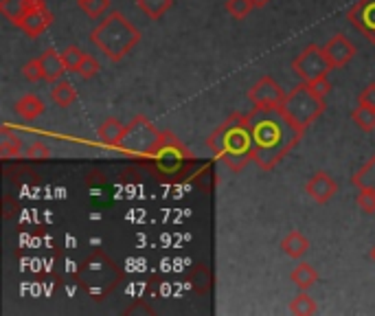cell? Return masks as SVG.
Returning <instances> with one entry per match:
<instances>
[{"label":"cell","instance_id":"1","mask_svg":"<svg viewBox=\"0 0 375 316\" xmlns=\"http://www.w3.org/2000/svg\"><path fill=\"white\" fill-rule=\"evenodd\" d=\"M246 126L252 139V163H257L263 172L279 165L303 137L281 106H255L246 115Z\"/></svg>","mask_w":375,"mask_h":316},{"label":"cell","instance_id":"12","mask_svg":"<svg viewBox=\"0 0 375 316\" xmlns=\"http://www.w3.org/2000/svg\"><path fill=\"white\" fill-rule=\"evenodd\" d=\"M347 16L371 42H375V0H358L347 11Z\"/></svg>","mask_w":375,"mask_h":316},{"label":"cell","instance_id":"4","mask_svg":"<svg viewBox=\"0 0 375 316\" xmlns=\"http://www.w3.org/2000/svg\"><path fill=\"white\" fill-rule=\"evenodd\" d=\"M123 273L103 250H92L77 268V284L86 295L103 299L121 284Z\"/></svg>","mask_w":375,"mask_h":316},{"label":"cell","instance_id":"11","mask_svg":"<svg viewBox=\"0 0 375 316\" xmlns=\"http://www.w3.org/2000/svg\"><path fill=\"white\" fill-rule=\"evenodd\" d=\"M323 51H325V55H327L332 68H343L354 59L356 46L349 42L343 33H336L334 38H330L327 42H325Z\"/></svg>","mask_w":375,"mask_h":316},{"label":"cell","instance_id":"10","mask_svg":"<svg viewBox=\"0 0 375 316\" xmlns=\"http://www.w3.org/2000/svg\"><path fill=\"white\" fill-rule=\"evenodd\" d=\"M305 193L316 204H327L338 193V182L330 172H316L305 182Z\"/></svg>","mask_w":375,"mask_h":316},{"label":"cell","instance_id":"27","mask_svg":"<svg viewBox=\"0 0 375 316\" xmlns=\"http://www.w3.org/2000/svg\"><path fill=\"white\" fill-rule=\"evenodd\" d=\"M77 5L88 18L97 20V18L105 16V11L110 9V0H77Z\"/></svg>","mask_w":375,"mask_h":316},{"label":"cell","instance_id":"31","mask_svg":"<svg viewBox=\"0 0 375 316\" xmlns=\"http://www.w3.org/2000/svg\"><path fill=\"white\" fill-rule=\"evenodd\" d=\"M97 72H99V62L92 57V55H83L81 59V64H79V70H77V75L83 77V79H92Z\"/></svg>","mask_w":375,"mask_h":316},{"label":"cell","instance_id":"36","mask_svg":"<svg viewBox=\"0 0 375 316\" xmlns=\"http://www.w3.org/2000/svg\"><path fill=\"white\" fill-rule=\"evenodd\" d=\"M139 312H141V314H143V312H145V314H152L154 310H152L150 306H145L143 301H136L134 306H132V308H128V310H125V314H139Z\"/></svg>","mask_w":375,"mask_h":316},{"label":"cell","instance_id":"18","mask_svg":"<svg viewBox=\"0 0 375 316\" xmlns=\"http://www.w3.org/2000/svg\"><path fill=\"white\" fill-rule=\"evenodd\" d=\"M22 137L11 128L0 130V156L3 158H16L22 154Z\"/></svg>","mask_w":375,"mask_h":316},{"label":"cell","instance_id":"37","mask_svg":"<svg viewBox=\"0 0 375 316\" xmlns=\"http://www.w3.org/2000/svg\"><path fill=\"white\" fill-rule=\"evenodd\" d=\"M14 213H18V204L11 202V198H5V220H11Z\"/></svg>","mask_w":375,"mask_h":316},{"label":"cell","instance_id":"7","mask_svg":"<svg viewBox=\"0 0 375 316\" xmlns=\"http://www.w3.org/2000/svg\"><path fill=\"white\" fill-rule=\"evenodd\" d=\"M330 70H332V64H330L327 55H325L323 46H318V44L305 46L303 51L292 59V72L305 83L325 79L330 75Z\"/></svg>","mask_w":375,"mask_h":316},{"label":"cell","instance_id":"29","mask_svg":"<svg viewBox=\"0 0 375 316\" xmlns=\"http://www.w3.org/2000/svg\"><path fill=\"white\" fill-rule=\"evenodd\" d=\"M22 154L27 161H46V158L51 156V150H48L42 141H33L27 145V150H24Z\"/></svg>","mask_w":375,"mask_h":316},{"label":"cell","instance_id":"23","mask_svg":"<svg viewBox=\"0 0 375 316\" xmlns=\"http://www.w3.org/2000/svg\"><path fill=\"white\" fill-rule=\"evenodd\" d=\"M136 7L150 20H161L174 7V0H136Z\"/></svg>","mask_w":375,"mask_h":316},{"label":"cell","instance_id":"28","mask_svg":"<svg viewBox=\"0 0 375 316\" xmlns=\"http://www.w3.org/2000/svg\"><path fill=\"white\" fill-rule=\"evenodd\" d=\"M252 9H255V3H252V0H226L228 16H233L235 20L246 18Z\"/></svg>","mask_w":375,"mask_h":316},{"label":"cell","instance_id":"17","mask_svg":"<svg viewBox=\"0 0 375 316\" xmlns=\"http://www.w3.org/2000/svg\"><path fill=\"white\" fill-rule=\"evenodd\" d=\"M281 250L287 255V257L298 259L310 250V241L303 233H298V230H290V233L281 239Z\"/></svg>","mask_w":375,"mask_h":316},{"label":"cell","instance_id":"14","mask_svg":"<svg viewBox=\"0 0 375 316\" xmlns=\"http://www.w3.org/2000/svg\"><path fill=\"white\" fill-rule=\"evenodd\" d=\"M40 68H42V79L44 81H59L66 72V64L62 59V53H57L55 48H46V51L38 57Z\"/></svg>","mask_w":375,"mask_h":316},{"label":"cell","instance_id":"19","mask_svg":"<svg viewBox=\"0 0 375 316\" xmlns=\"http://www.w3.org/2000/svg\"><path fill=\"white\" fill-rule=\"evenodd\" d=\"M44 110H46V106L38 95H24L16 103V112L27 121L38 119L40 115H44Z\"/></svg>","mask_w":375,"mask_h":316},{"label":"cell","instance_id":"32","mask_svg":"<svg viewBox=\"0 0 375 316\" xmlns=\"http://www.w3.org/2000/svg\"><path fill=\"white\" fill-rule=\"evenodd\" d=\"M358 206L365 213H375V191L360 189V193H358Z\"/></svg>","mask_w":375,"mask_h":316},{"label":"cell","instance_id":"21","mask_svg":"<svg viewBox=\"0 0 375 316\" xmlns=\"http://www.w3.org/2000/svg\"><path fill=\"white\" fill-rule=\"evenodd\" d=\"M290 279H292V284L298 288V290H310L312 286H316L318 282V273L316 268H314L312 264H298L296 268L292 270V275H290Z\"/></svg>","mask_w":375,"mask_h":316},{"label":"cell","instance_id":"26","mask_svg":"<svg viewBox=\"0 0 375 316\" xmlns=\"http://www.w3.org/2000/svg\"><path fill=\"white\" fill-rule=\"evenodd\" d=\"M352 121L362 132H373L375 130V108L358 106L352 110Z\"/></svg>","mask_w":375,"mask_h":316},{"label":"cell","instance_id":"20","mask_svg":"<svg viewBox=\"0 0 375 316\" xmlns=\"http://www.w3.org/2000/svg\"><path fill=\"white\" fill-rule=\"evenodd\" d=\"M123 132H125V126L121 124L119 119H114V117H110V119H105L103 124L99 126V132H97V137H99V141L101 143H105V145H119V141H121V137H123Z\"/></svg>","mask_w":375,"mask_h":316},{"label":"cell","instance_id":"35","mask_svg":"<svg viewBox=\"0 0 375 316\" xmlns=\"http://www.w3.org/2000/svg\"><path fill=\"white\" fill-rule=\"evenodd\" d=\"M310 86L316 90L318 95H323V97H327L330 92H332V83H330V79L325 77V79H318V81H312Z\"/></svg>","mask_w":375,"mask_h":316},{"label":"cell","instance_id":"22","mask_svg":"<svg viewBox=\"0 0 375 316\" xmlns=\"http://www.w3.org/2000/svg\"><path fill=\"white\" fill-rule=\"evenodd\" d=\"M51 99L59 108H68L70 103L77 101V90H75V86H72L70 81L59 79L55 86H53V90H51Z\"/></svg>","mask_w":375,"mask_h":316},{"label":"cell","instance_id":"13","mask_svg":"<svg viewBox=\"0 0 375 316\" xmlns=\"http://www.w3.org/2000/svg\"><path fill=\"white\" fill-rule=\"evenodd\" d=\"M51 22H53L51 11L46 9V5L42 3V0H38L35 7L22 18V22L18 24V29L27 33L29 38H38V35H42L48 27H51Z\"/></svg>","mask_w":375,"mask_h":316},{"label":"cell","instance_id":"6","mask_svg":"<svg viewBox=\"0 0 375 316\" xmlns=\"http://www.w3.org/2000/svg\"><path fill=\"white\" fill-rule=\"evenodd\" d=\"M165 135L156 130V126L148 117H134L125 126L123 137H121L116 148L130 156H154L161 148Z\"/></svg>","mask_w":375,"mask_h":316},{"label":"cell","instance_id":"24","mask_svg":"<svg viewBox=\"0 0 375 316\" xmlns=\"http://www.w3.org/2000/svg\"><path fill=\"white\" fill-rule=\"evenodd\" d=\"M352 182L358 189H371V191H375V154L354 174Z\"/></svg>","mask_w":375,"mask_h":316},{"label":"cell","instance_id":"33","mask_svg":"<svg viewBox=\"0 0 375 316\" xmlns=\"http://www.w3.org/2000/svg\"><path fill=\"white\" fill-rule=\"evenodd\" d=\"M358 103L360 106H367V108H375V81L367 83V86L360 90Z\"/></svg>","mask_w":375,"mask_h":316},{"label":"cell","instance_id":"38","mask_svg":"<svg viewBox=\"0 0 375 316\" xmlns=\"http://www.w3.org/2000/svg\"><path fill=\"white\" fill-rule=\"evenodd\" d=\"M252 3H255V7H265L270 3V0H252Z\"/></svg>","mask_w":375,"mask_h":316},{"label":"cell","instance_id":"39","mask_svg":"<svg viewBox=\"0 0 375 316\" xmlns=\"http://www.w3.org/2000/svg\"><path fill=\"white\" fill-rule=\"evenodd\" d=\"M369 257H371V261H375V244H373V248L369 250Z\"/></svg>","mask_w":375,"mask_h":316},{"label":"cell","instance_id":"25","mask_svg":"<svg viewBox=\"0 0 375 316\" xmlns=\"http://www.w3.org/2000/svg\"><path fill=\"white\" fill-rule=\"evenodd\" d=\"M290 312L294 316H312L318 312V306H316V301L307 295V290H301V295H296L292 301H290Z\"/></svg>","mask_w":375,"mask_h":316},{"label":"cell","instance_id":"16","mask_svg":"<svg viewBox=\"0 0 375 316\" xmlns=\"http://www.w3.org/2000/svg\"><path fill=\"white\" fill-rule=\"evenodd\" d=\"M189 284L198 295H209L215 286V275L204 264H198L193 266V270L189 273Z\"/></svg>","mask_w":375,"mask_h":316},{"label":"cell","instance_id":"34","mask_svg":"<svg viewBox=\"0 0 375 316\" xmlns=\"http://www.w3.org/2000/svg\"><path fill=\"white\" fill-rule=\"evenodd\" d=\"M22 75L27 77L29 81H40L42 79V68H40V62L38 59H31L22 66Z\"/></svg>","mask_w":375,"mask_h":316},{"label":"cell","instance_id":"15","mask_svg":"<svg viewBox=\"0 0 375 316\" xmlns=\"http://www.w3.org/2000/svg\"><path fill=\"white\" fill-rule=\"evenodd\" d=\"M38 0H0V11L7 20H11V24H18L22 22V18L29 14V11L35 7Z\"/></svg>","mask_w":375,"mask_h":316},{"label":"cell","instance_id":"5","mask_svg":"<svg viewBox=\"0 0 375 316\" xmlns=\"http://www.w3.org/2000/svg\"><path fill=\"white\" fill-rule=\"evenodd\" d=\"M281 108L290 117V121H292L301 132H305L314 121L325 112L327 103H325V97L314 90L310 83L301 81L296 88H292L285 95Z\"/></svg>","mask_w":375,"mask_h":316},{"label":"cell","instance_id":"8","mask_svg":"<svg viewBox=\"0 0 375 316\" xmlns=\"http://www.w3.org/2000/svg\"><path fill=\"white\" fill-rule=\"evenodd\" d=\"M152 158L156 161V169H159L161 174L174 176L183 169V165L187 161V150L174 135H165L161 148L156 150V154Z\"/></svg>","mask_w":375,"mask_h":316},{"label":"cell","instance_id":"3","mask_svg":"<svg viewBox=\"0 0 375 316\" xmlns=\"http://www.w3.org/2000/svg\"><path fill=\"white\" fill-rule=\"evenodd\" d=\"M90 42L110 62H119L141 42V31L121 11H110L90 33Z\"/></svg>","mask_w":375,"mask_h":316},{"label":"cell","instance_id":"2","mask_svg":"<svg viewBox=\"0 0 375 316\" xmlns=\"http://www.w3.org/2000/svg\"><path fill=\"white\" fill-rule=\"evenodd\" d=\"M207 145L228 169L241 172L252 161V139L246 126V115L228 117V121L209 137Z\"/></svg>","mask_w":375,"mask_h":316},{"label":"cell","instance_id":"9","mask_svg":"<svg viewBox=\"0 0 375 316\" xmlns=\"http://www.w3.org/2000/svg\"><path fill=\"white\" fill-rule=\"evenodd\" d=\"M285 95L281 90V86L276 83L270 75H265L261 79H257L248 90V99L252 106H281Z\"/></svg>","mask_w":375,"mask_h":316},{"label":"cell","instance_id":"30","mask_svg":"<svg viewBox=\"0 0 375 316\" xmlns=\"http://www.w3.org/2000/svg\"><path fill=\"white\" fill-rule=\"evenodd\" d=\"M83 53L79 46H68L66 51L62 53V59H64V64H66V70L70 72H77L79 70V64H81V59H83Z\"/></svg>","mask_w":375,"mask_h":316}]
</instances>
